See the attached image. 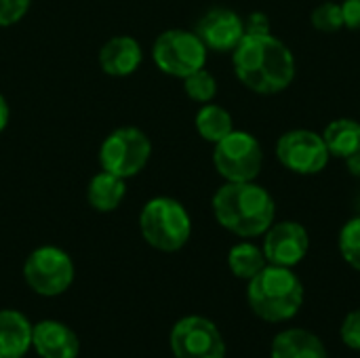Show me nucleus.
I'll use <instances>...</instances> for the list:
<instances>
[{
  "mask_svg": "<svg viewBox=\"0 0 360 358\" xmlns=\"http://www.w3.org/2000/svg\"><path fill=\"white\" fill-rule=\"evenodd\" d=\"M234 74L257 95H278L295 80V57L291 49L272 34H245L232 51Z\"/></svg>",
  "mask_w": 360,
  "mask_h": 358,
  "instance_id": "1",
  "label": "nucleus"
},
{
  "mask_svg": "<svg viewBox=\"0 0 360 358\" xmlns=\"http://www.w3.org/2000/svg\"><path fill=\"white\" fill-rule=\"evenodd\" d=\"M211 209L217 224L240 238L266 234L276 219L272 194L255 181H226L213 194Z\"/></svg>",
  "mask_w": 360,
  "mask_h": 358,
  "instance_id": "2",
  "label": "nucleus"
},
{
  "mask_svg": "<svg viewBox=\"0 0 360 358\" xmlns=\"http://www.w3.org/2000/svg\"><path fill=\"white\" fill-rule=\"evenodd\" d=\"M247 300L262 321L283 323L300 312L304 304V285L293 268L268 264L249 281Z\"/></svg>",
  "mask_w": 360,
  "mask_h": 358,
  "instance_id": "3",
  "label": "nucleus"
},
{
  "mask_svg": "<svg viewBox=\"0 0 360 358\" xmlns=\"http://www.w3.org/2000/svg\"><path fill=\"white\" fill-rule=\"evenodd\" d=\"M139 230L150 247L175 253L190 241L192 219L179 200L171 196H156L143 205L139 213Z\"/></svg>",
  "mask_w": 360,
  "mask_h": 358,
  "instance_id": "4",
  "label": "nucleus"
},
{
  "mask_svg": "<svg viewBox=\"0 0 360 358\" xmlns=\"http://www.w3.org/2000/svg\"><path fill=\"white\" fill-rule=\"evenodd\" d=\"M209 49L198 38L196 32L190 30H167L162 32L152 46V59L156 68L173 78H186L207 63Z\"/></svg>",
  "mask_w": 360,
  "mask_h": 358,
  "instance_id": "5",
  "label": "nucleus"
},
{
  "mask_svg": "<svg viewBox=\"0 0 360 358\" xmlns=\"http://www.w3.org/2000/svg\"><path fill=\"white\" fill-rule=\"evenodd\" d=\"M152 156L150 137L137 127H120L112 131L99 148V165L103 171L129 179L146 169Z\"/></svg>",
  "mask_w": 360,
  "mask_h": 358,
  "instance_id": "6",
  "label": "nucleus"
},
{
  "mask_svg": "<svg viewBox=\"0 0 360 358\" xmlns=\"http://www.w3.org/2000/svg\"><path fill=\"white\" fill-rule=\"evenodd\" d=\"M215 171L226 181H255L264 167V150L255 135L247 131H232L213 143Z\"/></svg>",
  "mask_w": 360,
  "mask_h": 358,
  "instance_id": "7",
  "label": "nucleus"
},
{
  "mask_svg": "<svg viewBox=\"0 0 360 358\" xmlns=\"http://www.w3.org/2000/svg\"><path fill=\"white\" fill-rule=\"evenodd\" d=\"M23 279L27 287L44 298H55L68 291L74 281V262L59 247H38L23 264Z\"/></svg>",
  "mask_w": 360,
  "mask_h": 358,
  "instance_id": "8",
  "label": "nucleus"
},
{
  "mask_svg": "<svg viewBox=\"0 0 360 358\" xmlns=\"http://www.w3.org/2000/svg\"><path fill=\"white\" fill-rule=\"evenodd\" d=\"M278 162L297 175H319L329 165V150L321 133L310 129H291L276 141Z\"/></svg>",
  "mask_w": 360,
  "mask_h": 358,
  "instance_id": "9",
  "label": "nucleus"
},
{
  "mask_svg": "<svg viewBox=\"0 0 360 358\" xmlns=\"http://www.w3.org/2000/svg\"><path fill=\"white\" fill-rule=\"evenodd\" d=\"M175 358H226V342L215 323L205 317H186L171 331Z\"/></svg>",
  "mask_w": 360,
  "mask_h": 358,
  "instance_id": "10",
  "label": "nucleus"
},
{
  "mask_svg": "<svg viewBox=\"0 0 360 358\" xmlns=\"http://www.w3.org/2000/svg\"><path fill=\"white\" fill-rule=\"evenodd\" d=\"M264 255L268 264L272 266H285V268H295L310 249V236L308 230L293 219L285 222H274L266 234H264Z\"/></svg>",
  "mask_w": 360,
  "mask_h": 358,
  "instance_id": "11",
  "label": "nucleus"
},
{
  "mask_svg": "<svg viewBox=\"0 0 360 358\" xmlns=\"http://www.w3.org/2000/svg\"><path fill=\"white\" fill-rule=\"evenodd\" d=\"M198 38L205 42L209 51L228 53L238 46V42L245 36V19L226 6L209 8L196 23Z\"/></svg>",
  "mask_w": 360,
  "mask_h": 358,
  "instance_id": "12",
  "label": "nucleus"
},
{
  "mask_svg": "<svg viewBox=\"0 0 360 358\" xmlns=\"http://www.w3.org/2000/svg\"><path fill=\"white\" fill-rule=\"evenodd\" d=\"M32 346L42 358H76L80 352L76 333L57 321H40L34 325Z\"/></svg>",
  "mask_w": 360,
  "mask_h": 358,
  "instance_id": "13",
  "label": "nucleus"
},
{
  "mask_svg": "<svg viewBox=\"0 0 360 358\" xmlns=\"http://www.w3.org/2000/svg\"><path fill=\"white\" fill-rule=\"evenodd\" d=\"M143 61L141 46L131 36H114L99 51V65L108 76L124 78L139 70Z\"/></svg>",
  "mask_w": 360,
  "mask_h": 358,
  "instance_id": "14",
  "label": "nucleus"
},
{
  "mask_svg": "<svg viewBox=\"0 0 360 358\" xmlns=\"http://www.w3.org/2000/svg\"><path fill=\"white\" fill-rule=\"evenodd\" d=\"M272 358H329L319 335L308 329H287L272 340Z\"/></svg>",
  "mask_w": 360,
  "mask_h": 358,
  "instance_id": "15",
  "label": "nucleus"
},
{
  "mask_svg": "<svg viewBox=\"0 0 360 358\" xmlns=\"http://www.w3.org/2000/svg\"><path fill=\"white\" fill-rule=\"evenodd\" d=\"M30 348V321L17 310H0V358H23Z\"/></svg>",
  "mask_w": 360,
  "mask_h": 358,
  "instance_id": "16",
  "label": "nucleus"
},
{
  "mask_svg": "<svg viewBox=\"0 0 360 358\" xmlns=\"http://www.w3.org/2000/svg\"><path fill=\"white\" fill-rule=\"evenodd\" d=\"M124 196H127V181L108 171L97 173L86 188V200L99 213H110L118 209Z\"/></svg>",
  "mask_w": 360,
  "mask_h": 358,
  "instance_id": "17",
  "label": "nucleus"
},
{
  "mask_svg": "<svg viewBox=\"0 0 360 358\" xmlns=\"http://www.w3.org/2000/svg\"><path fill=\"white\" fill-rule=\"evenodd\" d=\"M331 156L346 160L360 148V122L354 118H335L321 133Z\"/></svg>",
  "mask_w": 360,
  "mask_h": 358,
  "instance_id": "18",
  "label": "nucleus"
},
{
  "mask_svg": "<svg viewBox=\"0 0 360 358\" xmlns=\"http://www.w3.org/2000/svg\"><path fill=\"white\" fill-rule=\"evenodd\" d=\"M194 124H196L198 135L209 143H217L219 139H224L228 133L234 131L232 114L226 108L211 103V101L200 106V110L196 112Z\"/></svg>",
  "mask_w": 360,
  "mask_h": 358,
  "instance_id": "19",
  "label": "nucleus"
},
{
  "mask_svg": "<svg viewBox=\"0 0 360 358\" xmlns=\"http://www.w3.org/2000/svg\"><path fill=\"white\" fill-rule=\"evenodd\" d=\"M268 266L264 249L253 243H238L228 253V268L236 279L251 281L257 272Z\"/></svg>",
  "mask_w": 360,
  "mask_h": 358,
  "instance_id": "20",
  "label": "nucleus"
},
{
  "mask_svg": "<svg viewBox=\"0 0 360 358\" xmlns=\"http://www.w3.org/2000/svg\"><path fill=\"white\" fill-rule=\"evenodd\" d=\"M338 247L344 262L360 272V215L352 217L342 226L338 236Z\"/></svg>",
  "mask_w": 360,
  "mask_h": 358,
  "instance_id": "21",
  "label": "nucleus"
},
{
  "mask_svg": "<svg viewBox=\"0 0 360 358\" xmlns=\"http://www.w3.org/2000/svg\"><path fill=\"white\" fill-rule=\"evenodd\" d=\"M184 91L192 101L209 103L217 95V80H215V76L211 72H207L202 68V70H198V72L184 78Z\"/></svg>",
  "mask_w": 360,
  "mask_h": 358,
  "instance_id": "22",
  "label": "nucleus"
},
{
  "mask_svg": "<svg viewBox=\"0 0 360 358\" xmlns=\"http://www.w3.org/2000/svg\"><path fill=\"white\" fill-rule=\"evenodd\" d=\"M310 23L314 25V30L323 32V34H335L344 27V15H342V4L340 2H323L319 4L312 15H310Z\"/></svg>",
  "mask_w": 360,
  "mask_h": 358,
  "instance_id": "23",
  "label": "nucleus"
},
{
  "mask_svg": "<svg viewBox=\"0 0 360 358\" xmlns=\"http://www.w3.org/2000/svg\"><path fill=\"white\" fill-rule=\"evenodd\" d=\"M30 2L32 0H0V27L19 23L27 13Z\"/></svg>",
  "mask_w": 360,
  "mask_h": 358,
  "instance_id": "24",
  "label": "nucleus"
},
{
  "mask_svg": "<svg viewBox=\"0 0 360 358\" xmlns=\"http://www.w3.org/2000/svg\"><path fill=\"white\" fill-rule=\"evenodd\" d=\"M342 342L350 348V350H356L360 352V308L359 310H352L344 323H342Z\"/></svg>",
  "mask_w": 360,
  "mask_h": 358,
  "instance_id": "25",
  "label": "nucleus"
},
{
  "mask_svg": "<svg viewBox=\"0 0 360 358\" xmlns=\"http://www.w3.org/2000/svg\"><path fill=\"white\" fill-rule=\"evenodd\" d=\"M245 34H253V36L272 34V32H270V19H268V15L262 13V11H253V13L245 19Z\"/></svg>",
  "mask_w": 360,
  "mask_h": 358,
  "instance_id": "26",
  "label": "nucleus"
},
{
  "mask_svg": "<svg viewBox=\"0 0 360 358\" xmlns=\"http://www.w3.org/2000/svg\"><path fill=\"white\" fill-rule=\"evenodd\" d=\"M342 4V15H344V27L348 30H360V0H344Z\"/></svg>",
  "mask_w": 360,
  "mask_h": 358,
  "instance_id": "27",
  "label": "nucleus"
},
{
  "mask_svg": "<svg viewBox=\"0 0 360 358\" xmlns=\"http://www.w3.org/2000/svg\"><path fill=\"white\" fill-rule=\"evenodd\" d=\"M8 118H11V108H8V101L4 95H0V133L6 129L8 124Z\"/></svg>",
  "mask_w": 360,
  "mask_h": 358,
  "instance_id": "28",
  "label": "nucleus"
},
{
  "mask_svg": "<svg viewBox=\"0 0 360 358\" xmlns=\"http://www.w3.org/2000/svg\"><path fill=\"white\" fill-rule=\"evenodd\" d=\"M346 167H348V171H350L354 177H360V148L352 154V156L346 158Z\"/></svg>",
  "mask_w": 360,
  "mask_h": 358,
  "instance_id": "29",
  "label": "nucleus"
}]
</instances>
